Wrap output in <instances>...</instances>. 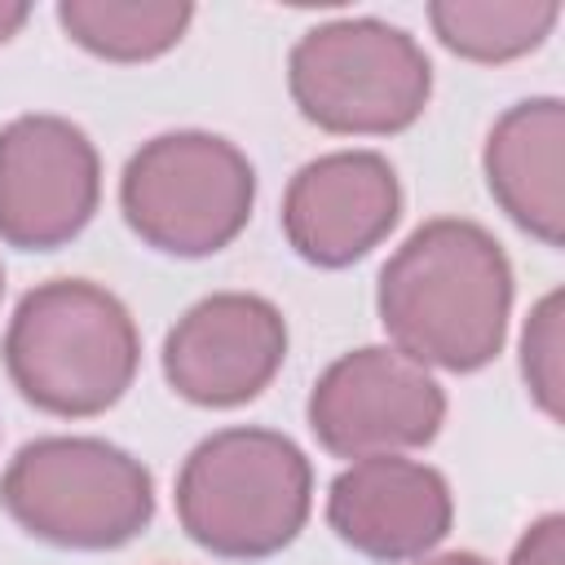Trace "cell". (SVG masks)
<instances>
[{
  "label": "cell",
  "mask_w": 565,
  "mask_h": 565,
  "mask_svg": "<svg viewBox=\"0 0 565 565\" xmlns=\"http://www.w3.org/2000/svg\"><path fill=\"white\" fill-rule=\"evenodd\" d=\"M521 375L547 419H561V291H547L521 335Z\"/></svg>",
  "instance_id": "cell-15"
},
{
  "label": "cell",
  "mask_w": 565,
  "mask_h": 565,
  "mask_svg": "<svg viewBox=\"0 0 565 565\" xmlns=\"http://www.w3.org/2000/svg\"><path fill=\"white\" fill-rule=\"evenodd\" d=\"M26 18H31V4H4L0 0V44H9L26 26Z\"/></svg>",
  "instance_id": "cell-17"
},
{
  "label": "cell",
  "mask_w": 565,
  "mask_h": 565,
  "mask_svg": "<svg viewBox=\"0 0 565 565\" xmlns=\"http://www.w3.org/2000/svg\"><path fill=\"white\" fill-rule=\"evenodd\" d=\"M102 199V159L62 115H18L0 128V238L57 252L84 234Z\"/></svg>",
  "instance_id": "cell-8"
},
{
  "label": "cell",
  "mask_w": 565,
  "mask_h": 565,
  "mask_svg": "<svg viewBox=\"0 0 565 565\" xmlns=\"http://www.w3.org/2000/svg\"><path fill=\"white\" fill-rule=\"evenodd\" d=\"M0 508L49 547L115 552L150 530L154 477L102 437H35L9 459Z\"/></svg>",
  "instance_id": "cell-4"
},
{
  "label": "cell",
  "mask_w": 565,
  "mask_h": 565,
  "mask_svg": "<svg viewBox=\"0 0 565 565\" xmlns=\"http://www.w3.org/2000/svg\"><path fill=\"white\" fill-rule=\"evenodd\" d=\"M309 428L335 459H371L428 446L446 419L441 384L388 344L335 358L309 388Z\"/></svg>",
  "instance_id": "cell-7"
},
{
  "label": "cell",
  "mask_w": 565,
  "mask_h": 565,
  "mask_svg": "<svg viewBox=\"0 0 565 565\" xmlns=\"http://www.w3.org/2000/svg\"><path fill=\"white\" fill-rule=\"evenodd\" d=\"M252 203L256 168L247 154L199 128L150 137L132 150L119 177V212L128 230L146 247L181 260L230 247L247 230Z\"/></svg>",
  "instance_id": "cell-6"
},
{
  "label": "cell",
  "mask_w": 565,
  "mask_h": 565,
  "mask_svg": "<svg viewBox=\"0 0 565 565\" xmlns=\"http://www.w3.org/2000/svg\"><path fill=\"white\" fill-rule=\"evenodd\" d=\"M0 296H4V269H0Z\"/></svg>",
  "instance_id": "cell-19"
},
{
  "label": "cell",
  "mask_w": 565,
  "mask_h": 565,
  "mask_svg": "<svg viewBox=\"0 0 565 565\" xmlns=\"http://www.w3.org/2000/svg\"><path fill=\"white\" fill-rule=\"evenodd\" d=\"M287 358L282 313L252 291H216L190 305L163 335V380L177 397L230 411L269 388Z\"/></svg>",
  "instance_id": "cell-9"
},
{
  "label": "cell",
  "mask_w": 565,
  "mask_h": 565,
  "mask_svg": "<svg viewBox=\"0 0 565 565\" xmlns=\"http://www.w3.org/2000/svg\"><path fill=\"white\" fill-rule=\"evenodd\" d=\"M402 216V181L375 150L309 159L282 194V234L318 269H344L380 247Z\"/></svg>",
  "instance_id": "cell-10"
},
{
  "label": "cell",
  "mask_w": 565,
  "mask_h": 565,
  "mask_svg": "<svg viewBox=\"0 0 565 565\" xmlns=\"http://www.w3.org/2000/svg\"><path fill=\"white\" fill-rule=\"evenodd\" d=\"M194 4L185 0H62V31L93 57L150 62L181 44Z\"/></svg>",
  "instance_id": "cell-13"
},
{
  "label": "cell",
  "mask_w": 565,
  "mask_h": 565,
  "mask_svg": "<svg viewBox=\"0 0 565 565\" xmlns=\"http://www.w3.org/2000/svg\"><path fill=\"white\" fill-rule=\"evenodd\" d=\"M561 18L556 0H433V35L468 62H512L534 53Z\"/></svg>",
  "instance_id": "cell-14"
},
{
  "label": "cell",
  "mask_w": 565,
  "mask_h": 565,
  "mask_svg": "<svg viewBox=\"0 0 565 565\" xmlns=\"http://www.w3.org/2000/svg\"><path fill=\"white\" fill-rule=\"evenodd\" d=\"M375 309L402 358L468 375L503 353L512 265L486 225L433 216L384 260Z\"/></svg>",
  "instance_id": "cell-1"
},
{
  "label": "cell",
  "mask_w": 565,
  "mask_h": 565,
  "mask_svg": "<svg viewBox=\"0 0 565 565\" xmlns=\"http://www.w3.org/2000/svg\"><path fill=\"white\" fill-rule=\"evenodd\" d=\"M561 141L565 106L561 97H525L508 106L481 150L486 185L494 203L530 238L561 247L565 243V194H561Z\"/></svg>",
  "instance_id": "cell-12"
},
{
  "label": "cell",
  "mask_w": 565,
  "mask_h": 565,
  "mask_svg": "<svg viewBox=\"0 0 565 565\" xmlns=\"http://www.w3.org/2000/svg\"><path fill=\"white\" fill-rule=\"evenodd\" d=\"M419 565H490V561L477 552H441V556H424Z\"/></svg>",
  "instance_id": "cell-18"
},
{
  "label": "cell",
  "mask_w": 565,
  "mask_h": 565,
  "mask_svg": "<svg viewBox=\"0 0 565 565\" xmlns=\"http://www.w3.org/2000/svg\"><path fill=\"white\" fill-rule=\"evenodd\" d=\"M0 353L35 411L88 419L132 388L141 335L115 291L88 278H49L18 300Z\"/></svg>",
  "instance_id": "cell-2"
},
{
  "label": "cell",
  "mask_w": 565,
  "mask_h": 565,
  "mask_svg": "<svg viewBox=\"0 0 565 565\" xmlns=\"http://www.w3.org/2000/svg\"><path fill=\"white\" fill-rule=\"evenodd\" d=\"M296 110L322 132L388 137L411 128L433 97V62L411 31L380 18L309 26L287 57Z\"/></svg>",
  "instance_id": "cell-5"
},
{
  "label": "cell",
  "mask_w": 565,
  "mask_h": 565,
  "mask_svg": "<svg viewBox=\"0 0 565 565\" xmlns=\"http://www.w3.org/2000/svg\"><path fill=\"white\" fill-rule=\"evenodd\" d=\"M455 521L450 486L437 468L402 455L349 463L327 490V525L366 561L397 565L433 552Z\"/></svg>",
  "instance_id": "cell-11"
},
{
  "label": "cell",
  "mask_w": 565,
  "mask_h": 565,
  "mask_svg": "<svg viewBox=\"0 0 565 565\" xmlns=\"http://www.w3.org/2000/svg\"><path fill=\"white\" fill-rule=\"evenodd\" d=\"M508 565H565V516L547 512L539 516L512 547Z\"/></svg>",
  "instance_id": "cell-16"
},
{
  "label": "cell",
  "mask_w": 565,
  "mask_h": 565,
  "mask_svg": "<svg viewBox=\"0 0 565 565\" xmlns=\"http://www.w3.org/2000/svg\"><path fill=\"white\" fill-rule=\"evenodd\" d=\"M313 503L305 450L274 428H221L177 472L181 530L221 561H265L296 543Z\"/></svg>",
  "instance_id": "cell-3"
}]
</instances>
